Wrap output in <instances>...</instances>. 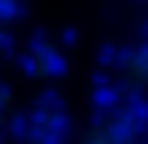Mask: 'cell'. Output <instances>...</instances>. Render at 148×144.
I'll list each match as a JSON object with an SVG mask.
<instances>
[{"instance_id":"cell-1","label":"cell","mask_w":148,"mask_h":144,"mask_svg":"<svg viewBox=\"0 0 148 144\" xmlns=\"http://www.w3.org/2000/svg\"><path fill=\"white\" fill-rule=\"evenodd\" d=\"M79 144H144V114H139V105L113 101L109 109H100L87 122Z\"/></svg>"},{"instance_id":"cell-2","label":"cell","mask_w":148,"mask_h":144,"mask_svg":"<svg viewBox=\"0 0 148 144\" xmlns=\"http://www.w3.org/2000/svg\"><path fill=\"white\" fill-rule=\"evenodd\" d=\"M148 92V39L118 57V101L135 105V96Z\"/></svg>"},{"instance_id":"cell-3","label":"cell","mask_w":148,"mask_h":144,"mask_svg":"<svg viewBox=\"0 0 148 144\" xmlns=\"http://www.w3.org/2000/svg\"><path fill=\"white\" fill-rule=\"evenodd\" d=\"M57 70V48L52 44H35V52H31V74L35 79H48Z\"/></svg>"},{"instance_id":"cell-4","label":"cell","mask_w":148,"mask_h":144,"mask_svg":"<svg viewBox=\"0 0 148 144\" xmlns=\"http://www.w3.org/2000/svg\"><path fill=\"white\" fill-rule=\"evenodd\" d=\"M13 18H18V5H0V26L13 22Z\"/></svg>"}]
</instances>
